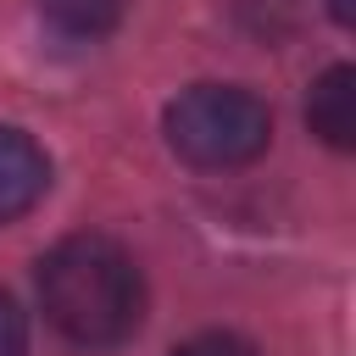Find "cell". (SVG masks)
Returning <instances> with one entry per match:
<instances>
[{"label":"cell","instance_id":"cell-1","mask_svg":"<svg viewBox=\"0 0 356 356\" xmlns=\"http://www.w3.org/2000/svg\"><path fill=\"white\" fill-rule=\"evenodd\" d=\"M44 317L72 345H117L145 317V278L106 234H72L39 261Z\"/></svg>","mask_w":356,"mask_h":356},{"label":"cell","instance_id":"cell-2","mask_svg":"<svg viewBox=\"0 0 356 356\" xmlns=\"http://www.w3.org/2000/svg\"><path fill=\"white\" fill-rule=\"evenodd\" d=\"M267 139L273 111L239 83H195L167 106V145L195 167H245Z\"/></svg>","mask_w":356,"mask_h":356},{"label":"cell","instance_id":"cell-3","mask_svg":"<svg viewBox=\"0 0 356 356\" xmlns=\"http://www.w3.org/2000/svg\"><path fill=\"white\" fill-rule=\"evenodd\" d=\"M44 189H50V156L22 128H0V222L33 211Z\"/></svg>","mask_w":356,"mask_h":356},{"label":"cell","instance_id":"cell-4","mask_svg":"<svg viewBox=\"0 0 356 356\" xmlns=\"http://www.w3.org/2000/svg\"><path fill=\"white\" fill-rule=\"evenodd\" d=\"M306 122H312V134L323 139V145H334V150H350L356 145V72L339 61V67H328L317 83H312V95H306Z\"/></svg>","mask_w":356,"mask_h":356},{"label":"cell","instance_id":"cell-5","mask_svg":"<svg viewBox=\"0 0 356 356\" xmlns=\"http://www.w3.org/2000/svg\"><path fill=\"white\" fill-rule=\"evenodd\" d=\"M44 22L72 33V39H95V33H111L128 11V0H39Z\"/></svg>","mask_w":356,"mask_h":356},{"label":"cell","instance_id":"cell-6","mask_svg":"<svg viewBox=\"0 0 356 356\" xmlns=\"http://www.w3.org/2000/svg\"><path fill=\"white\" fill-rule=\"evenodd\" d=\"M172 356H256V345L239 339V334H195V339H184Z\"/></svg>","mask_w":356,"mask_h":356},{"label":"cell","instance_id":"cell-7","mask_svg":"<svg viewBox=\"0 0 356 356\" xmlns=\"http://www.w3.org/2000/svg\"><path fill=\"white\" fill-rule=\"evenodd\" d=\"M28 350V323L17 312L11 295H0V356H22Z\"/></svg>","mask_w":356,"mask_h":356},{"label":"cell","instance_id":"cell-8","mask_svg":"<svg viewBox=\"0 0 356 356\" xmlns=\"http://www.w3.org/2000/svg\"><path fill=\"white\" fill-rule=\"evenodd\" d=\"M328 11H334V22H356V0H328Z\"/></svg>","mask_w":356,"mask_h":356}]
</instances>
